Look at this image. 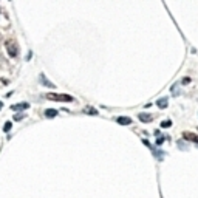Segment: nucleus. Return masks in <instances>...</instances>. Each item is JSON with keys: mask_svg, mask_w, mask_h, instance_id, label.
I'll list each match as a JSON object with an SVG mask.
<instances>
[{"mask_svg": "<svg viewBox=\"0 0 198 198\" xmlns=\"http://www.w3.org/2000/svg\"><path fill=\"white\" fill-rule=\"evenodd\" d=\"M47 99L50 101H56V102H74V98L70 95H62V93H47Z\"/></svg>", "mask_w": 198, "mask_h": 198, "instance_id": "1", "label": "nucleus"}, {"mask_svg": "<svg viewBox=\"0 0 198 198\" xmlns=\"http://www.w3.org/2000/svg\"><path fill=\"white\" fill-rule=\"evenodd\" d=\"M5 47H6V53H8L11 57H17V54H19V47H17V44H16L14 39H11V41H6Z\"/></svg>", "mask_w": 198, "mask_h": 198, "instance_id": "2", "label": "nucleus"}, {"mask_svg": "<svg viewBox=\"0 0 198 198\" xmlns=\"http://www.w3.org/2000/svg\"><path fill=\"white\" fill-rule=\"evenodd\" d=\"M138 118H139V121H141V122H144V124H147V122H152V121H153V115L146 113V112L139 113V115H138Z\"/></svg>", "mask_w": 198, "mask_h": 198, "instance_id": "3", "label": "nucleus"}, {"mask_svg": "<svg viewBox=\"0 0 198 198\" xmlns=\"http://www.w3.org/2000/svg\"><path fill=\"white\" fill-rule=\"evenodd\" d=\"M183 138L186 141H192V142H196L198 144V135L196 133H190V131H184L183 133Z\"/></svg>", "mask_w": 198, "mask_h": 198, "instance_id": "4", "label": "nucleus"}, {"mask_svg": "<svg viewBox=\"0 0 198 198\" xmlns=\"http://www.w3.org/2000/svg\"><path fill=\"white\" fill-rule=\"evenodd\" d=\"M115 121L118 124H121V125H130L131 124V118H128V116H118Z\"/></svg>", "mask_w": 198, "mask_h": 198, "instance_id": "5", "label": "nucleus"}, {"mask_svg": "<svg viewBox=\"0 0 198 198\" xmlns=\"http://www.w3.org/2000/svg\"><path fill=\"white\" fill-rule=\"evenodd\" d=\"M12 110H26V109H30V104L28 102H22V104H14L11 107Z\"/></svg>", "mask_w": 198, "mask_h": 198, "instance_id": "6", "label": "nucleus"}, {"mask_svg": "<svg viewBox=\"0 0 198 198\" xmlns=\"http://www.w3.org/2000/svg\"><path fill=\"white\" fill-rule=\"evenodd\" d=\"M39 81H41V82H42L45 87H50V88H54V87H56L54 84H53V82H50L48 79L45 77V74H41V77H39Z\"/></svg>", "mask_w": 198, "mask_h": 198, "instance_id": "7", "label": "nucleus"}, {"mask_svg": "<svg viewBox=\"0 0 198 198\" xmlns=\"http://www.w3.org/2000/svg\"><path fill=\"white\" fill-rule=\"evenodd\" d=\"M156 105H158L160 109H167V105H169L167 98H160V99H156Z\"/></svg>", "mask_w": 198, "mask_h": 198, "instance_id": "8", "label": "nucleus"}, {"mask_svg": "<svg viewBox=\"0 0 198 198\" xmlns=\"http://www.w3.org/2000/svg\"><path fill=\"white\" fill-rule=\"evenodd\" d=\"M57 115V110H54V109H48V110H45V116L47 118H54Z\"/></svg>", "mask_w": 198, "mask_h": 198, "instance_id": "9", "label": "nucleus"}, {"mask_svg": "<svg viewBox=\"0 0 198 198\" xmlns=\"http://www.w3.org/2000/svg\"><path fill=\"white\" fill-rule=\"evenodd\" d=\"M172 125V121H169V119H164L163 122H161V127L163 128H167V127H170Z\"/></svg>", "mask_w": 198, "mask_h": 198, "instance_id": "10", "label": "nucleus"}, {"mask_svg": "<svg viewBox=\"0 0 198 198\" xmlns=\"http://www.w3.org/2000/svg\"><path fill=\"white\" fill-rule=\"evenodd\" d=\"M85 113H88V115H99V112L98 110H95V109H85Z\"/></svg>", "mask_w": 198, "mask_h": 198, "instance_id": "11", "label": "nucleus"}, {"mask_svg": "<svg viewBox=\"0 0 198 198\" xmlns=\"http://www.w3.org/2000/svg\"><path fill=\"white\" fill-rule=\"evenodd\" d=\"M170 90H172V95H174V96H178V95H180V93H178V84H175Z\"/></svg>", "mask_w": 198, "mask_h": 198, "instance_id": "12", "label": "nucleus"}, {"mask_svg": "<svg viewBox=\"0 0 198 198\" xmlns=\"http://www.w3.org/2000/svg\"><path fill=\"white\" fill-rule=\"evenodd\" d=\"M23 118H25V115L23 113H17V115H14V121H20V119H23Z\"/></svg>", "mask_w": 198, "mask_h": 198, "instance_id": "13", "label": "nucleus"}, {"mask_svg": "<svg viewBox=\"0 0 198 198\" xmlns=\"http://www.w3.org/2000/svg\"><path fill=\"white\" fill-rule=\"evenodd\" d=\"M11 125H12L11 122H6V124L3 125V130H5V131H9V130H11Z\"/></svg>", "mask_w": 198, "mask_h": 198, "instance_id": "14", "label": "nucleus"}, {"mask_svg": "<svg viewBox=\"0 0 198 198\" xmlns=\"http://www.w3.org/2000/svg\"><path fill=\"white\" fill-rule=\"evenodd\" d=\"M164 139H166V138H158V139H156V146H161V144L164 142Z\"/></svg>", "mask_w": 198, "mask_h": 198, "instance_id": "15", "label": "nucleus"}, {"mask_svg": "<svg viewBox=\"0 0 198 198\" xmlns=\"http://www.w3.org/2000/svg\"><path fill=\"white\" fill-rule=\"evenodd\" d=\"M189 82H190L189 77H184V79H183V84H189Z\"/></svg>", "mask_w": 198, "mask_h": 198, "instance_id": "16", "label": "nucleus"}, {"mask_svg": "<svg viewBox=\"0 0 198 198\" xmlns=\"http://www.w3.org/2000/svg\"><path fill=\"white\" fill-rule=\"evenodd\" d=\"M2 107H3V104H2V101H0V110H2Z\"/></svg>", "mask_w": 198, "mask_h": 198, "instance_id": "17", "label": "nucleus"}]
</instances>
